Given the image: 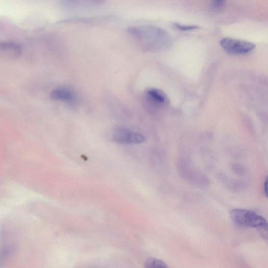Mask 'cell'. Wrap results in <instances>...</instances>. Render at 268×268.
I'll list each match as a JSON object with an SVG mask.
<instances>
[{
    "instance_id": "obj_1",
    "label": "cell",
    "mask_w": 268,
    "mask_h": 268,
    "mask_svg": "<svg viewBox=\"0 0 268 268\" xmlns=\"http://www.w3.org/2000/svg\"><path fill=\"white\" fill-rule=\"evenodd\" d=\"M129 33L144 47L160 46L166 34L162 30L150 26H135L129 29Z\"/></svg>"
},
{
    "instance_id": "obj_2",
    "label": "cell",
    "mask_w": 268,
    "mask_h": 268,
    "mask_svg": "<svg viewBox=\"0 0 268 268\" xmlns=\"http://www.w3.org/2000/svg\"><path fill=\"white\" fill-rule=\"evenodd\" d=\"M230 216L234 223L239 225L267 231L266 220L262 216L252 211L242 209H234L230 211Z\"/></svg>"
},
{
    "instance_id": "obj_3",
    "label": "cell",
    "mask_w": 268,
    "mask_h": 268,
    "mask_svg": "<svg viewBox=\"0 0 268 268\" xmlns=\"http://www.w3.org/2000/svg\"><path fill=\"white\" fill-rule=\"evenodd\" d=\"M220 44L226 52L235 55L249 54L256 47V45L252 43L230 37L223 38Z\"/></svg>"
},
{
    "instance_id": "obj_4",
    "label": "cell",
    "mask_w": 268,
    "mask_h": 268,
    "mask_svg": "<svg viewBox=\"0 0 268 268\" xmlns=\"http://www.w3.org/2000/svg\"><path fill=\"white\" fill-rule=\"evenodd\" d=\"M113 138L115 141L121 144H139L145 141L142 135L125 128L116 129Z\"/></svg>"
},
{
    "instance_id": "obj_5",
    "label": "cell",
    "mask_w": 268,
    "mask_h": 268,
    "mask_svg": "<svg viewBox=\"0 0 268 268\" xmlns=\"http://www.w3.org/2000/svg\"><path fill=\"white\" fill-rule=\"evenodd\" d=\"M146 96L153 104L156 105H164L168 104L169 101L167 95L162 91L151 88L146 92Z\"/></svg>"
},
{
    "instance_id": "obj_6",
    "label": "cell",
    "mask_w": 268,
    "mask_h": 268,
    "mask_svg": "<svg viewBox=\"0 0 268 268\" xmlns=\"http://www.w3.org/2000/svg\"><path fill=\"white\" fill-rule=\"evenodd\" d=\"M0 53L16 57L22 53V48L14 43L0 42Z\"/></svg>"
},
{
    "instance_id": "obj_7",
    "label": "cell",
    "mask_w": 268,
    "mask_h": 268,
    "mask_svg": "<svg viewBox=\"0 0 268 268\" xmlns=\"http://www.w3.org/2000/svg\"><path fill=\"white\" fill-rule=\"evenodd\" d=\"M51 97L52 99L62 101H70L74 99V93L67 89L58 88L52 91Z\"/></svg>"
},
{
    "instance_id": "obj_8",
    "label": "cell",
    "mask_w": 268,
    "mask_h": 268,
    "mask_svg": "<svg viewBox=\"0 0 268 268\" xmlns=\"http://www.w3.org/2000/svg\"><path fill=\"white\" fill-rule=\"evenodd\" d=\"M145 268H169L163 261L155 258H151L146 261Z\"/></svg>"
},
{
    "instance_id": "obj_9",
    "label": "cell",
    "mask_w": 268,
    "mask_h": 268,
    "mask_svg": "<svg viewBox=\"0 0 268 268\" xmlns=\"http://www.w3.org/2000/svg\"><path fill=\"white\" fill-rule=\"evenodd\" d=\"M13 250L12 247L7 246L0 251V266L4 265L10 259Z\"/></svg>"
},
{
    "instance_id": "obj_10",
    "label": "cell",
    "mask_w": 268,
    "mask_h": 268,
    "mask_svg": "<svg viewBox=\"0 0 268 268\" xmlns=\"http://www.w3.org/2000/svg\"><path fill=\"white\" fill-rule=\"evenodd\" d=\"M174 26L177 29L182 31H189L198 29L199 27L197 26H187L175 23Z\"/></svg>"
},
{
    "instance_id": "obj_11",
    "label": "cell",
    "mask_w": 268,
    "mask_h": 268,
    "mask_svg": "<svg viewBox=\"0 0 268 268\" xmlns=\"http://www.w3.org/2000/svg\"><path fill=\"white\" fill-rule=\"evenodd\" d=\"M225 3L226 2L225 1H222V0H220V1L216 0V1H214L212 2V7L214 9H221L224 7Z\"/></svg>"
},
{
    "instance_id": "obj_12",
    "label": "cell",
    "mask_w": 268,
    "mask_h": 268,
    "mask_svg": "<svg viewBox=\"0 0 268 268\" xmlns=\"http://www.w3.org/2000/svg\"><path fill=\"white\" fill-rule=\"evenodd\" d=\"M267 179H265V180L263 184V193L266 197H267Z\"/></svg>"
}]
</instances>
